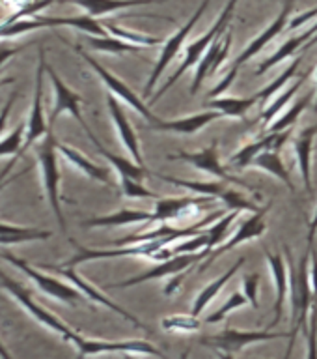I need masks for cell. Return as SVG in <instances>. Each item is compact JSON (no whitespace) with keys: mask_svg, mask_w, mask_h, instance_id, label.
<instances>
[{"mask_svg":"<svg viewBox=\"0 0 317 359\" xmlns=\"http://www.w3.org/2000/svg\"><path fill=\"white\" fill-rule=\"evenodd\" d=\"M245 305H248V299H246L245 294H241V292H234V294H232V296L226 299V303H224L223 307L217 309L215 313L207 316L206 322L207 324H218V322H223V320L226 318L230 313H232V311L245 307Z\"/></svg>","mask_w":317,"mask_h":359,"instance_id":"obj_42","label":"cell"},{"mask_svg":"<svg viewBox=\"0 0 317 359\" xmlns=\"http://www.w3.org/2000/svg\"><path fill=\"white\" fill-rule=\"evenodd\" d=\"M88 137L90 140L94 142L95 148H97V151H99L101 156L105 157L106 161L111 163L112 167L116 168V172L120 174V178L122 176H127V178H133V180H139V182H142V180L148 176V170H146V167H142V165H139V163L131 161V159H125V157L122 156H116V154H112V151H108L105 148V146L101 144L99 139L95 137L94 131H88Z\"/></svg>","mask_w":317,"mask_h":359,"instance_id":"obj_28","label":"cell"},{"mask_svg":"<svg viewBox=\"0 0 317 359\" xmlns=\"http://www.w3.org/2000/svg\"><path fill=\"white\" fill-rule=\"evenodd\" d=\"M217 353L218 359H232V353H226V352H215Z\"/></svg>","mask_w":317,"mask_h":359,"instance_id":"obj_52","label":"cell"},{"mask_svg":"<svg viewBox=\"0 0 317 359\" xmlns=\"http://www.w3.org/2000/svg\"><path fill=\"white\" fill-rule=\"evenodd\" d=\"M265 260H267L269 271L273 275L274 288H276V302H274L273 309L274 318L267 325V330H274L284 318L286 297L290 294V268H288V262L280 252H271L269 249H265Z\"/></svg>","mask_w":317,"mask_h":359,"instance_id":"obj_19","label":"cell"},{"mask_svg":"<svg viewBox=\"0 0 317 359\" xmlns=\"http://www.w3.org/2000/svg\"><path fill=\"white\" fill-rule=\"evenodd\" d=\"M55 126L47 129V135L43 137V144L38 150V161L41 163V170H43V184L47 191V198L56 215V221L60 224L62 232H66V219L62 213L60 206V168H58V156H56V139H55Z\"/></svg>","mask_w":317,"mask_h":359,"instance_id":"obj_5","label":"cell"},{"mask_svg":"<svg viewBox=\"0 0 317 359\" xmlns=\"http://www.w3.org/2000/svg\"><path fill=\"white\" fill-rule=\"evenodd\" d=\"M106 107H108V112H111V118L118 131V137L122 140V144L125 146V150L129 151V156L133 157L134 163H139V165L144 167V157H142V150H140V140L136 137V131L133 129V126L129 123L127 114L123 111L120 100H118L116 95L108 94L106 95Z\"/></svg>","mask_w":317,"mask_h":359,"instance_id":"obj_22","label":"cell"},{"mask_svg":"<svg viewBox=\"0 0 317 359\" xmlns=\"http://www.w3.org/2000/svg\"><path fill=\"white\" fill-rule=\"evenodd\" d=\"M308 32L312 34V38H314V36H317V22H314L312 27L308 28Z\"/></svg>","mask_w":317,"mask_h":359,"instance_id":"obj_54","label":"cell"},{"mask_svg":"<svg viewBox=\"0 0 317 359\" xmlns=\"http://www.w3.org/2000/svg\"><path fill=\"white\" fill-rule=\"evenodd\" d=\"M267 210H269V206H263L260 212L252 213L251 217L245 219V221L241 223L239 229L235 230L234 234L230 236L228 240L224 241L223 245H218L217 249H213V251L209 252L206 258H204V264H202L200 268H198V271H204V269H207L213 262H215V260H217L218 257H220V255L232 251V249H235V247H239L241 243H246V241L262 238L263 232H265V229H267V226H265V221H263V217H265Z\"/></svg>","mask_w":317,"mask_h":359,"instance_id":"obj_14","label":"cell"},{"mask_svg":"<svg viewBox=\"0 0 317 359\" xmlns=\"http://www.w3.org/2000/svg\"><path fill=\"white\" fill-rule=\"evenodd\" d=\"M0 258H4V260L13 264V266H17L21 271H24V273H27L28 277L47 294V296L55 297L58 302L75 305V303L83 297V294H80L73 285H66V283H62V280L55 279V277H50V275L39 273L38 269H34L32 266L24 262L22 258H17L13 257V255H8V252H0Z\"/></svg>","mask_w":317,"mask_h":359,"instance_id":"obj_13","label":"cell"},{"mask_svg":"<svg viewBox=\"0 0 317 359\" xmlns=\"http://www.w3.org/2000/svg\"><path fill=\"white\" fill-rule=\"evenodd\" d=\"M92 49L101 50V53H112V55H122V53H139L140 47L131 45L123 39H118L114 36H88L86 38Z\"/></svg>","mask_w":317,"mask_h":359,"instance_id":"obj_38","label":"cell"},{"mask_svg":"<svg viewBox=\"0 0 317 359\" xmlns=\"http://www.w3.org/2000/svg\"><path fill=\"white\" fill-rule=\"evenodd\" d=\"M10 83H13V79H2V81H0V86H4V84H10Z\"/></svg>","mask_w":317,"mask_h":359,"instance_id":"obj_55","label":"cell"},{"mask_svg":"<svg viewBox=\"0 0 317 359\" xmlns=\"http://www.w3.org/2000/svg\"><path fill=\"white\" fill-rule=\"evenodd\" d=\"M310 73H312V69H307V72H302L301 75H299V77H297L295 81L290 84V86H286V88L282 90V92H280V94L276 95L273 101H271V105L263 109L262 116H260V122H262L265 128H269V126L274 122V118L279 116V112L284 109V105H288V103H290V101L295 97L297 90L301 88L302 84L307 83V79H308V75H310Z\"/></svg>","mask_w":317,"mask_h":359,"instance_id":"obj_32","label":"cell"},{"mask_svg":"<svg viewBox=\"0 0 317 359\" xmlns=\"http://www.w3.org/2000/svg\"><path fill=\"white\" fill-rule=\"evenodd\" d=\"M129 359H133V358H129Z\"/></svg>","mask_w":317,"mask_h":359,"instance_id":"obj_57","label":"cell"},{"mask_svg":"<svg viewBox=\"0 0 317 359\" xmlns=\"http://www.w3.org/2000/svg\"><path fill=\"white\" fill-rule=\"evenodd\" d=\"M0 359H13V358H11V355H10V352L6 350L4 344H2V341H0Z\"/></svg>","mask_w":317,"mask_h":359,"instance_id":"obj_51","label":"cell"},{"mask_svg":"<svg viewBox=\"0 0 317 359\" xmlns=\"http://www.w3.org/2000/svg\"><path fill=\"white\" fill-rule=\"evenodd\" d=\"M288 331H273V330H235V327H226L218 331L215 335L202 337L200 344L206 348H211L215 352L237 353L252 344H262V342L274 341V339H288Z\"/></svg>","mask_w":317,"mask_h":359,"instance_id":"obj_4","label":"cell"},{"mask_svg":"<svg viewBox=\"0 0 317 359\" xmlns=\"http://www.w3.org/2000/svg\"><path fill=\"white\" fill-rule=\"evenodd\" d=\"M45 72H47V62H45V49L39 47V64L38 72H36V90H34V101H32V111H30V118H28V129H27V139L22 142L21 151H24L36 142L38 139L47 135V120H45L43 112V79Z\"/></svg>","mask_w":317,"mask_h":359,"instance_id":"obj_15","label":"cell"},{"mask_svg":"<svg viewBox=\"0 0 317 359\" xmlns=\"http://www.w3.org/2000/svg\"><path fill=\"white\" fill-rule=\"evenodd\" d=\"M47 73H49V79L50 83H52V88H55V94H56V103H55V109L50 112V118H49V123L50 126H55V122L58 120L62 112H69L75 120H77L80 126L84 128V131L88 133L92 129L88 128V123L84 122L83 118V112H80V95L75 94L69 86H67L64 81L60 79V75L52 69V67L47 66Z\"/></svg>","mask_w":317,"mask_h":359,"instance_id":"obj_20","label":"cell"},{"mask_svg":"<svg viewBox=\"0 0 317 359\" xmlns=\"http://www.w3.org/2000/svg\"><path fill=\"white\" fill-rule=\"evenodd\" d=\"M299 66H301V56H297L295 60L291 62L290 66L286 67L284 72L280 73L279 77L274 79L273 83H269L265 88L258 90L256 95L260 97V103H267V101L271 100V95L282 92V90L286 88V84L290 83L291 79L299 77V75H301V73H299Z\"/></svg>","mask_w":317,"mask_h":359,"instance_id":"obj_37","label":"cell"},{"mask_svg":"<svg viewBox=\"0 0 317 359\" xmlns=\"http://www.w3.org/2000/svg\"><path fill=\"white\" fill-rule=\"evenodd\" d=\"M0 280H2V286H4L6 290L10 292L11 296L15 297L17 303H19V305H22L28 314H32L34 318L38 320L39 324H43L45 327H49V330L56 331V333H58V335H60L64 341L73 342V344H75V341L78 339V333H75V331H73L69 325H66L64 322H62V320L56 318L55 314H50L47 309H43L41 305H38V303L34 302L32 297H30V294H28V292L24 290L21 285H19V283H15L13 279H10V277L2 273V271H0Z\"/></svg>","mask_w":317,"mask_h":359,"instance_id":"obj_10","label":"cell"},{"mask_svg":"<svg viewBox=\"0 0 317 359\" xmlns=\"http://www.w3.org/2000/svg\"><path fill=\"white\" fill-rule=\"evenodd\" d=\"M47 269H52V271H56V273H60L62 277H66L67 280H69V285H73L75 288H77L80 294H83L84 297H88V299H92V302L99 303V305H103V307L111 309V311H114V313H118L122 318H125L127 322H131L133 325H136V327H140V330H148L146 327V324H142L134 314H131L129 311H125L123 307H120V305H116V303L112 302L111 297H106L103 292H99L97 288H94V286L90 285L88 280L83 279L80 275L77 273V269L75 268H67V266H45Z\"/></svg>","mask_w":317,"mask_h":359,"instance_id":"obj_17","label":"cell"},{"mask_svg":"<svg viewBox=\"0 0 317 359\" xmlns=\"http://www.w3.org/2000/svg\"><path fill=\"white\" fill-rule=\"evenodd\" d=\"M209 252H185V255H174L172 258L168 260H162V262H157L155 266H151L150 269H146L144 273L134 275L131 279L120 280V283H112V285H106V288H131V286L144 285L148 280L153 279H162V277H174V275L187 273L192 266H196V262H200L207 257Z\"/></svg>","mask_w":317,"mask_h":359,"instance_id":"obj_9","label":"cell"},{"mask_svg":"<svg viewBox=\"0 0 317 359\" xmlns=\"http://www.w3.org/2000/svg\"><path fill=\"white\" fill-rule=\"evenodd\" d=\"M312 94L304 95L302 100H299L297 103H293V105L288 109V111L282 114V116L279 118V120H274L271 126H269V131L271 133H279V131H286V129H291L293 126H295V122L301 118V114L304 111H307L308 107H310V103H312Z\"/></svg>","mask_w":317,"mask_h":359,"instance_id":"obj_39","label":"cell"},{"mask_svg":"<svg viewBox=\"0 0 317 359\" xmlns=\"http://www.w3.org/2000/svg\"><path fill=\"white\" fill-rule=\"evenodd\" d=\"M17 49H4V47H0V66L4 64L6 60H10L11 56L15 55Z\"/></svg>","mask_w":317,"mask_h":359,"instance_id":"obj_50","label":"cell"},{"mask_svg":"<svg viewBox=\"0 0 317 359\" xmlns=\"http://www.w3.org/2000/svg\"><path fill=\"white\" fill-rule=\"evenodd\" d=\"M317 232V208L316 213H314V217L310 219V223H308V243H312L314 245V236Z\"/></svg>","mask_w":317,"mask_h":359,"instance_id":"obj_49","label":"cell"},{"mask_svg":"<svg viewBox=\"0 0 317 359\" xmlns=\"http://www.w3.org/2000/svg\"><path fill=\"white\" fill-rule=\"evenodd\" d=\"M52 232L39 229H24V226H11L0 223V243H22V241L47 240Z\"/></svg>","mask_w":317,"mask_h":359,"instance_id":"obj_35","label":"cell"},{"mask_svg":"<svg viewBox=\"0 0 317 359\" xmlns=\"http://www.w3.org/2000/svg\"><path fill=\"white\" fill-rule=\"evenodd\" d=\"M291 129H286V131H279V133L263 135L254 142H248L246 146H243L241 150H237L234 156L230 157V167L232 168H243L252 167V163L258 156H262L263 151H280V148L290 140Z\"/></svg>","mask_w":317,"mask_h":359,"instance_id":"obj_18","label":"cell"},{"mask_svg":"<svg viewBox=\"0 0 317 359\" xmlns=\"http://www.w3.org/2000/svg\"><path fill=\"white\" fill-rule=\"evenodd\" d=\"M167 159H172V161H183L190 167H195L196 170H202V172L209 174V176H215L218 180H224V182H230L234 185H241L243 189L251 191V193H256V189L252 187L251 184H246L243 180L235 178L232 174L226 170L224 165H220V159H218V151H217V142H213L211 146H206L198 151H187V150H179L176 154H168ZM258 195V193H256Z\"/></svg>","mask_w":317,"mask_h":359,"instance_id":"obj_8","label":"cell"},{"mask_svg":"<svg viewBox=\"0 0 317 359\" xmlns=\"http://www.w3.org/2000/svg\"><path fill=\"white\" fill-rule=\"evenodd\" d=\"M209 2H211V0H202V4L198 6V10H196L195 13L190 15L189 21L185 22L183 27L179 28L178 32L174 34V36H170V38L164 41L161 55H159V60L155 62L153 72H151L150 79H148V83H146V86H144V100H150L151 92L155 90L157 83H159V79L162 77V73L167 72L168 64H170V62H172L174 58L179 55V50H181V47L185 45L187 38H189L190 30L196 27V22L200 21L202 15H204V11H206L207 6H209Z\"/></svg>","mask_w":317,"mask_h":359,"instance_id":"obj_6","label":"cell"},{"mask_svg":"<svg viewBox=\"0 0 317 359\" xmlns=\"http://www.w3.org/2000/svg\"><path fill=\"white\" fill-rule=\"evenodd\" d=\"M103 27L106 28V32L114 36L118 39H123V41H127L131 45H136V47H155V45L164 43V39L162 38H155V36H148V34L142 32H133V30H129V28H123L116 22H105Z\"/></svg>","mask_w":317,"mask_h":359,"instance_id":"obj_36","label":"cell"},{"mask_svg":"<svg viewBox=\"0 0 317 359\" xmlns=\"http://www.w3.org/2000/svg\"><path fill=\"white\" fill-rule=\"evenodd\" d=\"M314 109H316V112H317V94H316V105H314Z\"/></svg>","mask_w":317,"mask_h":359,"instance_id":"obj_56","label":"cell"},{"mask_svg":"<svg viewBox=\"0 0 317 359\" xmlns=\"http://www.w3.org/2000/svg\"><path fill=\"white\" fill-rule=\"evenodd\" d=\"M142 223H155L153 212H146V210H131V208H123L108 215H99V217H92L84 221L86 229H114V226H127V224H142Z\"/></svg>","mask_w":317,"mask_h":359,"instance_id":"obj_25","label":"cell"},{"mask_svg":"<svg viewBox=\"0 0 317 359\" xmlns=\"http://www.w3.org/2000/svg\"><path fill=\"white\" fill-rule=\"evenodd\" d=\"M317 43V36H314V38L312 39H310V41H308V43L307 45H304V49H302V50H307V49H310V47H312V45H316Z\"/></svg>","mask_w":317,"mask_h":359,"instance_id":"obj_53","label":"cell"},{"mask_svg":"<svg viewBox=\"0 0 317 359\" xmlns=\"http://www.w3.org/2000/svg\"><path fill=\"white\" fill-rule=\"evenodd\" d=\"M75 50H77L78 55L83 56L84 60L88 62V66L92 67V69L97 73V77H99L101 81L105 83L106 90H108V94L116 95L118 100L123 101L125 105L131 107V109L139 112V114H142L146 120H150V122H155L159 116H155V114L151 112L150 105H148V101H144L142 97H140V95L134 94L133 90L129 88L127 84L123 83L122 79H118L116 75H112V73L108 72L105 66H101L99 62L95 60V58H92V56H90L88 53H86V50L80 47V45H77V47H75Z\"/></svg>","mask_w":317,"mask_h":359,"instance_id":"obj_11","label":"cell"},{"mask_svg":"<svg viewBox=\"0 0 317 359\" xmlns=\"http://www.w3.org/2000/svg\"><path fill=\"white\" fill-rule=\"evenodd\" d=\"M43 27H71L75 30L88 34V36H108L106 28L92 15H77V17H47L39 15Z\"/></svg>","mask_w":317,"mask_h":359,"instance_id":"obj_27","label":"cell"},{"mask_svg":"<svg viewBox=\"0 0 317 359\" xmlns=\"http://www.w3.org/2000/svg\"><path fill=\"white\" fill-rule=\"evenodd\" d=\"M215 198L211 196H183V198H159L155 202L153 217L155 223H170V221H185L190 215H195L198 210L206 206H213Z\"/></svg>","mask_w":317,"mask_h":359,"instance_id":"obj_16","label":"cell"},{"mask_svg":"<svg viewBox=\"0 0 317 359\" xmlns=\"http://www.w3.org/2000/svg\"><path fill=\"white\" fill-rule=\"evenodd\" d=\"M314 17H317V8H312V10L304 11L302 15L295 17L293 21H290V25H288V30H297V28L302 27L304 22L310 21V19H314Z\"/></svg>","mask_w":317,"mask_h":359,"instance_id":"obj_46","label":"cell"},{"mask_svg":"<svg viewBox=\"0 0 317 359\" xmlns=\"http://www.w3.org/2000/svg\"><path fill=\"white\" fill-rule=\"evenodd\" d=\"M243 264H245V258L241 257L239 260H237V262H235L234 266L228 269V271H226V273H223L220 277H218V279H215L213 283H209V285H207L206 288H204V290H202L200 294L195 297V303H192L190 313L195 314V316H200V314L206 311L207 305H209V303H211L213 299L217 297L218 292L223 290V286L228 285V280L232 279L235 273H237V269H239Z\"/></svg>","mask_w":317,"mask_h":359,"instance_id":"obj_34","label":"cell"},{"mask_svg":"<svg viewBox=\"0 0 317 359\" xmlns=\"http://www.w3.org/2000/svg\"><path fill=\"white\" fill-rule=\"evenodd\" d=\"M170 241L168 240H153L146 241V243H136V245H125V247H114V249H84V247L77 245V255L69 258L67 262L62 266L67 268H75L78 264L92 262V260H112V258H150L155 260V255L161 251L162 247H167Z\"/></svg>","mask_w":317,"mask_h":359,"instance_id":"obj_7","label":"cell"},{"mask_svg":"<svg viewBox=\"0 0 317 359\" xmlns=\"http://www.w3.org/2000/svg\"><path fill=\"white\" fill-rule=\"evenodd\" d=\"M243 294H245L252 307L260 309V302H258V297H260V275L246 273L243 277Z\"/></svg>","mask_w":317,"mask_h":359,"instance_id":"obj_45","label":"cell"},{"mask_svg":"<svg viewBox=\"0 0 317 359\" xmlns=\"http://www.w3.org/2000/svg\"><path fill=\"white\" fill-rule=\"evenodd\" d=\"M15 100H17V92H13V94H11L10 100L6 101L4 109L0 111V131L4 129L6 120H8V116H10V111H11V107H13V103H15Z\"/></svg>","mask_w":317,"mask_h":359,"instance_id":"obj_47","label":"cell"},{"mask_svg":"<svg viewBox=\"0 0 317 359\" xmlns=\"http://www.w3.org/2000/svg\"><path fill=\"white\" fill-rule=\"evenodd\" d=\"M310 39H312V34L307 30V32L299 34V36H293L291 39L284 41V43L280 45V49L276 50L274 55L269 56L267 60L260 62V66L256 67V75H263V73H267L271 67L279 66V64H282V62L288 60V58H291V56H295L299 50L302 53L304 45H307Z\"/></svg>","mask_w":317,"mask_h":359,"instance_id":"obj_31","label":"cell"},{"mask_svg":"<svg viewBox=\"0 0 317 359\" xmlns=\"http://www.w3.org/2000/svg\"><path fill=\"white\" fill-rule=\"evenodd\" d=\"M317 135V123L316 126H308L297 135L293 139V154H295L297 167H299V174H301L302 184L307 193H312V150L314 140Z\"/></svg>","mask_w":317,"mask_h":359,"instance_id":"obj_24","label":"cell"},{"mask_svg":"<svg viewBox=\"0 0 317 359\" xmlns=\"http://www.w3.org/2000/svg\"><path fill=\"white\" fill-rule=\"evenodd\" d=\"M120 185H122V193L125 198H131V201H148V198H155L159 201L161 196L153 193L151 189H148L142 182L133 178H127V176H122L120 178Z\"/></svg>","mask_w":317,"mask_h":359,"instance_id":"obj_41","label":"cell"},{"mask_svg":"<svg viewBox=\"0 0 317 359\" xmlns=\"http://www.w3.org/2000/svg\"><path fill=\"white\" fill-rule=\"evenodd\" d=\"M66 2H71V4L83 8L88 15L99 17L120 10L139 8V6L159 4V2H164V0H66Z\"/></svg>","mask_w":317,"mask_h":359,"instance_id":"obj_26","label":"cell"},{"mask_svg":"<svg viewBox=\"0 0 317 359\" xmlns=\"http://www.w3.org/2000/svg\"><path fill=\"white\" fill-rule=\"evenodd\" d=\"M161 327L168 333H196L202 327V320L195 314H170L161 320Z\"/></svg>","mask_w":317,"mask_h":359,"instance_id":"obj_40","label":"cell"},{"mask_svg":"<svg viewBox=\"0 0 317 359\" xmlns=\"http://www.w3.org/2000/svg\"><path fill=\"white\" fill-rule=\"evenodd\" d=\"M293 4H295V0H286L284 8H282V11H280L279 15H276V19H274L271 25H269L265 30H262V32L258 34L256 38L252 39V41H248V45L245 47V50L241 53L237 58H235L234 66L230 67L228 75L220 81V83L213 88V92H209V97H218V95L223 94L224 90H228L230 86H232V83L235 81V77H237V73H239V69L243 66H245L246 62L252 60L254 56L260 55L265 47H267L271 41H273L276 36H279L282 30H286L288 28V25H290V15H291V10H293Z\"/></svg>","mask_w":317,"mask_h":359,"instance_id":"obj_3","label":"cell"},{"mask_svg":"<svg viewBox=\"0 0 317 359\" xmlns=\"http://www.w3.org/2000/svg\"><path fill=\"white\" fill-rule=\"evenodd\" d=\"M78 359L88 355H101V353H142V355H155L164 358V352L159 350L155 344L144 341V339H131V341H95V339H84L78 335L75 341Z\"/></svg>","mask_w":317,"mask_h":359,"instance_id":"obj_12","label":"cell"},{"mask_svg":"<svg viewBox=\"0 0 317 359\" xmlns=\"http://www.w3.org/2000/svg\"><path fill=\"white\" fill-rule=\"evenodd\" d=\"M56 148H58V151H60L62 156L66 157L67 161L71 163L73 167L78 168V170L86 174L88 178L97 180V182H101V184H105V185H112L111 174H108V170H106V168H103V167H99V165L92 163L88 157H84L83 154H78V151L75 150V148H71V146L58 142V144H56Z\"/></svg>","mask_w":317,"mask_h":359,"instance_id":"obj_29","label":"cell"},{"mask_svg":"<svg viewBox=\"0 0 317 359\" xmlns=\"http://www.w3.org/2000/svg\"><path fill=\"white\" fill-rule=\"evenodd\" d=\"M153 176L164 180V182L176 185V187H183V189L190 191V193H196V195L211 196V198H215V201H220L223 204H226L228 212L256 213L262 210V208L258 206L256 202L251 201V198H246V195L243 193V191L235 189L234 184L224 182V180H215V182H198V180L176 178V176L161 174V172H155Z\"/></svg>","mask_w":317,"mask_h":359,"instance_id":"obj_2","label":"cell"},{"mask_svg":"<svg viewBox=\"0 0 317 359\" xmlns=\"http://www.w3.org/2000/svg\"><path fill=\"white\" fill-rule=\"evenodd\" d=\"M237 2H239V0H228V4L224 6L223 13L218 15V19L215 21V25H213V27L209 28L206 34H202L200 38L195 39L192 43L187 45V50H185V56H183V60H181V64H179V66L176 67V72H174L172 75H170V77H168L167 81L161 84V88L157 90L155 94L151 95L150 100H148V105H153V103H157V101L161 100L162 95L167 94L168 90L172 88L174 84L178 83L179 77H183L185 73L189 72L190 67L198 66V62L202 60V56L206 55V50L211 47L213 41L220 38V36H224V32L228 30V25H230V21H232V17H234V11H235V6H237Z\"/></svg>","mask_w":317,"mask_h":359,"instance_id":"obj_1","label":"cell"},{"mask_svg":"<svg viewBox=\"0 0 317 359\" xmlns=\"http://www.w3.org/2000/svg\"><path fill=\"white\" fill-rule=\"evenodd\" d=\"M260 103V97L256 94L251 97H230V95H218V97H209L207 107L213 111H218L223 116L230 118H245L246 112L252 107Z\"/></svg>","mask_w":317,"mask_h":359,"instance_id":"obj_30","label":"cell"},{"mask_svg":"<svg viewBox=\"0 0 317 359\" xmlns=\"http://www.w3.org/2000/svg\"><path fill=\"white\" fill-rule=\"evenodd\" d=\"M223 114L218 111H204L198 112V114H189V116L183 118H172V120H162V118H157L155 122H150L146 128L153 129V131H170V133L178 135H195L198 131L209 126L215 120H220Z\"/></svg>","mask_w":317,"mask_h":359,"instance_id":"obj_23","label":"cell"},{"mask_svg":"<svg viewBox=\"0 0 317 359\" xmlns=\"http://www.w3.org/2000/svg\"><path fill=\"white\" fill-rule=\"evenodd\" d=\"M22 135H24V122H21L13 129V133L8 135L2 142H0V156H22Z\"/></svg>","mask_w":317,"mask_h":359,"instance_id":"obj_43","label":"cell"},{"mask_svg":"<svg viewBox=\"0 0 317 359\" xmlns=\"http://www.w3.org/2000/svg\"><path fill=\"white\" fill-rule=\"evenodd\" d=\"M308 352L307 359H317V294H314L312 311H310V320H308Z\"/></svg>","mask_w":317,"mask_h":359,"instance_id":"obj_44","label":"cell"},{"mask_svg":"<svg viewBox=\"0 0 317 359\" xmlns=\"http://www.w3.org/2000/svg\"><path fill=\"white\" fill-rule=\"evenodd\" d=\"M17 161H19V157L13 156V159H11V161L8 163V165H6V167L2 168V170H0V189H2V187H6V185H8V182H6V176L10 174L11 167H13V165H15Z\"/></svg>","mask_w":317,"mask_h":359,"instance_id":"obj_48","label":"cell"},{"mask_svg":"<svg viewBox=\"0 0 317 359\" xmlns=\"http://www.w3.org/2000/svg\"><path fill=\"white\" fill-rule=\"evenodd\" d=\"M252 167L260 168L263 172L271 174L276 180H280L282 184L291 191V193H295V185H293V180H291V174L286 167L284 159L280 156V151H263L262 156H258L252 163Z\"/></svg>","mask_w":317,"mask_h":359,"instance_id":"obj_33","label":"cell"},{"mask_svg":"<svg viewBox=\"0 0 317 359\" xmlns=\"http://www.w3.org/2000/svg\"><path fill=\"white\" fill-rule=\"evenodd\" d=\"M230 49H232V34L220 36V38L213 41L211 47L206 50V55L202 56V60L196 66L195 79H192V84H190V95H196L204 81L207 77H211L213 73L223 66L224 60H228Z\"/></svg>","mask_w":317,"mask_h":359,"instance_id":"obj_21","label":"cell"}]
</instances>
